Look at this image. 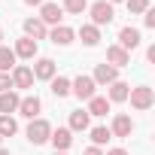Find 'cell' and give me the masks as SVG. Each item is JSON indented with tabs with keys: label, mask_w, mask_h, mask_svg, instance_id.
<instances>
[{
	"label": "cell",
	"mask_w": 155,
	"mask_h": 155,
	"mask_svg": "<svg viewBox=\"0 0 155 155\" xmlns=\"http://www.w3.org/2000/svg\"><path fill=\"white\" fill-rule=\"evenodd\" d=\"M128 101H131V107L134 110H149L152 104H155V91L149 88V85H137V88H131V94H128Z\"/></svg>",
	"instance_id": "1"
},
{
	"label": "cell",
	"mask_w": 155,
	"mask_h": 155,
	"mask_svg": "<svg viewBox=\"0 0 155 155\" xmlns=\"http://www.w3.org/2000/svg\"><path fill=\"white\" fill-rule=\"evenodd\" d=\"M91 25L94 28H104V25H110L113 18H116V12H113V3H107V0H97V3H91Z\"/></svg>",
	"instance_id": "2"
},
{
	"label": "cell",
	"mask_w": 155,
	"mask_h": 155,
	"mask_svg": "<svg viewBox=\"0 0 155 155\" xmlns=\"http://www.w3.org/2000/svg\"><path fill=\"white\" fill-rule=\"evenodd\" d=\"M52 137V125L46 122V119H31V125H28V140L34 143V146H40V143H46Z\"/></svg>",
	"instance_id": "3"
},
{
	"label": "cell",
	"mask_w": 155,
	"mask_h": 155,
	"mask_svg": "<svg viewBox=\"0 0 155 155\" xmlns=\"http://www.w3.org/2000/svg\"><path fill=\"white\" fill-rule=\"evenodd\" d=\"M94 79H91V76H76V79L70 82V94H76V97H79V101H91L94 97Z\"/></svg>",
	"instance_id": "4"
},
{
	"label": "cell",
	"mask_w": 155,
	"mask_h": 155,
	"mask_svg": "<svg viewBox=\"0 0 155 155\" xmlns=\"http://www.w3.org/2000/svg\"><path fill=\"white\" fill-rule=\"evenodd\" d=\"M61 18H64V9H61L58 3H43V6H40V21H43L46 28H49V25H52V28H58V25H61Z\"/></svg>",
	"instance_id": "5"
},
{
	"label": "cell",
	"mask_w": 155,
	"mask_h": 155,
	"mask_svg": "<svg viewBox=\"0 0 155 155\" xmlns=\"http://www.w3.org/2000/svg\"><path fill=\"white\" fill-rule=\"evenodd\" d=\"M91 79H94V85H113V82L119 79V70H116V67H110V64L104 61V64H97V67H94V76H91Z\"/></svg>",
	"instance_id": "6"
},
{
	"label": "cell",
	"mask_w": 155,
	"mask_h": 155,
	"mask_svg": "<svg viewBox=\"0 0 155 155\" xmlns=\"http://www.w3.org/2000/svg\"><path fill=\"white\" fill-rule=\"evenodd\" d=\"M9 79H12V88H31V85H34V73H31V67H25V64H15Z\"/></svg>",
	"instance_id": "7"
},
{
	"label": "cell",
	"mask_w": 155,
	"mask_h": 155,
	"mask_svg": "<svg viewBox=\"0 0 155 155\" xmlns=\"http://www.w3.org/2000/svg\"><path fill=\"white\" fill-rule=\"evenodd\" d=\"M25 37L34 40V43H40V40L49 37V28H46L40 18H25Z\"/></svg>",
	"instance_id": "8"
},
{
	"label": "cell",
	"mask_w": 155,
	"mask_h": 155,
	"mask_svg": "<svg viewBox=\"0 0 155 155\" xmlns=\"http://www.w3.org/2000/svg\"><path fill=\"white\" fill-rule=\"evenodd\" d=\"M40 110H43V104H40L37 94H28V97L18 101V113H21L25 119H40Z\"/></svg>",
	"instance_id": "9"
},
{
	"label": "cell",
	"mask_w": 155,
	"mask_h": 155,
	"mask_svg": "<svg viewBox=\"0 0 155 155\" xmlns=\"http://www.w3.org/2000/svg\"><path fill=\"white\" fill-rule=\"evenodd\" d=\"M119 46H122L125 52L137 49V46H140V31H137V28H131V25H125V28L119 31Z\"/></svg>",
	"instance_id": "10"
},
{
	"label": "cell",
	"mask_w": 155,
	"mask_h": 155,
	"mask_svg": "<svg viewBox=\"0 0 155 155\" xmlns=\"http://www.w3.org/2000/svg\"><path fill=\"white\" fill-rule=\"evenodd\" d=\"M107 64L116 67V70H119V67H128V64H131V52H125L122 46H110V49H107Z\"/></svg>",
	"instance_id": "11"
},
{
	"label": "cell",
	"mask_w": 155,
	"mask_h": 155,
	"mask_svg": "<svg viewBox=\"0 0 155 155\" xmlns=\"http://www.w3.org/2000/svg\"><path fill=\"white\" fill-rule=\"evenodd\" d=\"M110 134H113V137H131V134H134V122H131V116L119 113V116L113 119V128H110Z\"/></svg>",
	"instance_id": "12"
},
{
	"label": "cell",
	"mask_w": 155,
	"mask_h": 155,
	"mask_svg": "<svg viewBox=\"0 0 155 155\" xmlns=\"http://www.w3.org/2000/svg\"><path fill=\"white\" fill-rule=\"evenodd\" d=\"M52 146H55V152H67L70 149V143H73V131L70 128H58V131H52Z\"/></svg>",
	"instance_id": "13"
},
{
	"label": "cell",
	"mask_w": 155,
	"mask_h": 155,
	"mask_svg": "<svg viewBox=\"0 0 155 155\" xmlns=\"http://www.w3.org/2000/svg\"><path fill=\"white\" fill-rule=\"evenodd\" d=\"M31 73H34V79H49V82H52V79H55V61H52V58H40Z\"/></svg>",
	"instance_id": "14"
},
{
	"label": "cell",
	"mask_w": 155,
	"mask_h": 155,
	"mask_svg": "<svg viewBox=\"0 0 155 155\" xmlns=\"http://www.w3.org/2000/svg\"><path fill=\"white\" fill-rule=\"evenodd\" d=\"M73 37H76V34H73V28H67V25H58V28L49 31V40H52L55 46H70Z\"/></svg>",
	"instance_id": "15"
},
{
	"label": "cell",
	"mask_w": 155,
	"mask_h": 155,
	"mask_svg": "<svg viewBox=\"0 0 155 155\" xmlns=\"http://www.w3.org/2000/svg\"><path fill=\"white\" fill-rule=\"evenodd\" d=\"M15 58H25V61H34L37 58V43L34 40H28V37H21V40H15Z\"/></svg>",
	"instance_id": "16"
},
{
	"label": "cell",
	"mask_w": 155,
	"mask_h": 155,
	"mask_svg": "<svg viewBox=\"0 0 155 155\" xmlns=\"http://www.w3.org/2000/svg\"><path fill=\"white\" fill-rule=\"evenodd\" d=\"M18 94L9 88V91H3L0 94V116H12V113H18Z\"/></svg>",
	"instance_id": "17"
},
{
	"label": "cell",
	"mask_w": 155,
	"mask_h": 155,
	"mask_svg": "<svg viewBox=\"0 0 155 155\" xmlns=\"http://www.w3.org/2000/svg\"><path fill=\"white\" fill-rule=\"evenodd\" d=\"M128 94H131V85H128V82H122V79H116V82L110 85V97H107V101L122 104V101H128Z\"/></svg>",
	"instance_id": "18"
},
{
	"label": "cell",
	"mask_w": 155,
	"mask_h": 155,
	"mask_svg": "<svg viewBox=\"0 0 155 155\" xmlns=\"http://www.w3.org/2000/svg\"><path fill=\"white\" fill-rule=\"evenodd\" d=\"M88 113L85 110H73L70 113V131H88Z\"/></svg>",
	"instance_id": "19"
},
{
	"label": "cell",
	"mask_w": 155,
	"mask_h": 155,
	"mask_svg": "<svg viewBox=\"0 0 155 155\" xmlns=\"http://www.w3.org/2000/svg\"><path fill=\"white\" fill-rule=\"evenodd\" d=\"M79 37H82L85 46H97V43H101V28H94V25H82V28H79Z\"/></svg>",
	"instance_id": "20"
},
{
	"label": "cell",
	"mask_w": 155,
	"mask_h": 155,
	"mask_svg": "<svg viewBox=\"0 0 155 155\" xmlns=\"http://www.w3.org/2000/svg\"><path fill=\"white\" fill-rule=\"evenodd\" d=\"M85 113H88V116H107V113H110V101L94 94V97L88 101V110H85Z\"/></svg>",
	"instance_id": "21"
},
{
	"label": "cell",
	"mask_w": 155,
	"mask_h": 155,
	"mask_svg": "<svg viewBox=\"0 0 155 155\" xmlns=\"http://www.w3.org/2000/svg\"><path fill=\"white\" fill-rule=\"evenodd\" d=\"M15 67V52L9 46H0V73H9Z\"/></svg>",
	"instance_id": "22"
},
{
	"label": "cell",
	"mask_w": 155,
	"mask_h": 155,
	"mask_svg": "<svg viewBox=\"0 0 155 155\" xmlns=\"http://www.w3.org/2000/svg\"><path fill=\"white\" fill-rule=\"evenodd\" d=\"M113 140V134H110V128H104V125H97V128H91V143L101 149V146H107Z\"/></svg>",
	"instance_id": "23"
},
{
	"label": "cell",
	"mask_w": 155,
	"mask_h": 155,
	"mask_svg": "<svg viewBox=\"0 0 155 155\" xmlns=\"http://www.w3.org/2000/svg\"><path fill=\"white\" fill-rule=\"evenodd\" d=\"M52 94L55 97H67L70 94V79H67V76H55V79H52Z\"/></svg>",
	"instance_id": "24"
},
{
	"label": "cell",
	"mask_w": 155,
	"mask_h": 155,
	"mask_svg": "<svg viewBox=\"0 0 155 155\" xmlns=\"http://www.w3.org/2000/svg\"><path fill=\"white\" fill-rule=\"evenodd\" d=\"M15 131H18V125H15L12 116H0V140H3V137H12Z\"/></svg>",
	"instance_id": "25"
},
{
	"label": "cell",
	"mask_w": 155,
	"mask_h": 155,
	"mask_svg": "<svg viewBox=\"0 0 155 155\" xmlns=\"http://www.w3.org/2000/svg\"><path fill=\"white\" fill-rule=\"evenodd\" d=\"M61 9H67L70 15H82V12L88 9V0H64Z\"/></svg>",
	"instance_id": "26"
},
{
	"label": "cell",
	"mask_w": 155,
	"mask_h": 155,
	"mask_svg": "<svg viewBox=\"0 0 155 155\" xmlns=\"http://www.w3.org/2000/svg\"><path fill=\"white\" fill-rule=\"evenodd\" d=\"M125 3H128L131 15H143V12L149 9V0H125Z\"/></svg>",
	"instance_id": "27"
},
{
	"label": "cell",
	"mask_w": 155,
	"mask_h": 155,
	"mask_svg": "<svg viewBox=\"0 0 155 155\" xmlns=\"http://www.w3.org/2000/svg\"><path fill=\"white\" fill-rule=\"evenodd\" d=\"M12 88V79H9V73H0V94L3 91H9Z\"/></svg>",
	"instance_id": "28"
},
{
	"label": "cell",
	"mask_w": 155,
	"mask_h": 155,
	"mask_svg": "<svg viewBox=\"0 0 155 155\" xmlns=\"http://www.w3.org/2000/svg\"><path fill=\"white\" fill-rule=\"evenodd\" d=\"M143 21H146V28H155V9H152V6L143 12Z\"/></svg>",
	"instance_id": "29"
},
{
	"label": "cell",
	"mask_w": 155,
	"mask_h": 155,
	"mask_svg": "<svg viewBox=\"0 0 155 155\" xmlns=\"http://www.w3.org/2000/svg\"><path fill=\"white\" fill-rule=\"evenodd\" d=\"M82 155H104V149H97V146H88Z\"/></svg>",
	"instance_id": "30"
},
{
	"label": "cell",
	"mask_w": 155,
	"mask_h": 155,
	"mask_svg": "<svg viewBox=\"0 0 155 155\" xmlns=\"http://www.w3.org/2000/svg\"><path fill=\"white\" fill-rule=\"evenodd\" d=\"M25 3H28V6H43L46 0H25Z\"/></svg>",
	"instance_id": "31"
},
{
	"label": "cell",
	"mask_w": 155,
	"mask_h": 155,
	"mask_svg": "<svg viewBox=\"0 0 155 155\" xmlns=\"http://www.w3.org/2000/svg\"><path fill=\"white\" fill-rule=\"evenodd\" d=\"M107 155H128V152H125V149H110Z\"/></svg>",
	"instance_id": "32"
},
{
	"label": "cell",
	"mask_w": 155,
	"mask_h": 155,
	"mask_svg": "<svg viewBox=\"0 0 155 155\" xmlns=\"http://www.w3.org/2000/svg\"><path fill=\"white\" fill-rule=\"evenodd\" d=\"M0 155H9V149H3V146H0Z\"/></svg>",
	"instance_id": "33"
},
{
	"label": "cell",
	"mask_w": 155,
	"mask_h": 155,
	"mask_svg": "<svg viewBox=\"0 0 155 155\" xmlns=\"http://www.w3.org/2000/svg\"><path fill=\"white\" fill-rule=\"evenodd\" d=\"M107 3H122V0H107Z\"/></svg>",
	"instance_id": "34"
},
{
	"label": "cell",
	"mask_w": 155,
	"mask_h": 155,
	"mask_svg": "<svg viewBox=\"0 0 155 155\" xmlns=\"http://www.w3.org/2000/svg\"><path fill=\"white\" fill-rule=\"evenodd\" d=\"M0 40H3V28H0Z\"/></svg>",
	"instance_id": "35"
},
{
	"label": "cell",
	"mask_w": 155,
	"mask_h": 155,
	"mask_svg": "<svg viewBox=\"0 0 155 155\" xmlns=\"http://www.w3.org/2000/svg\"><path fill=\"white\" fill-rule=\"evenodd\" d=\"M55 155H67V152H55Z\"/></svg>",
	"instance_id": "36"
}]
</instances>
